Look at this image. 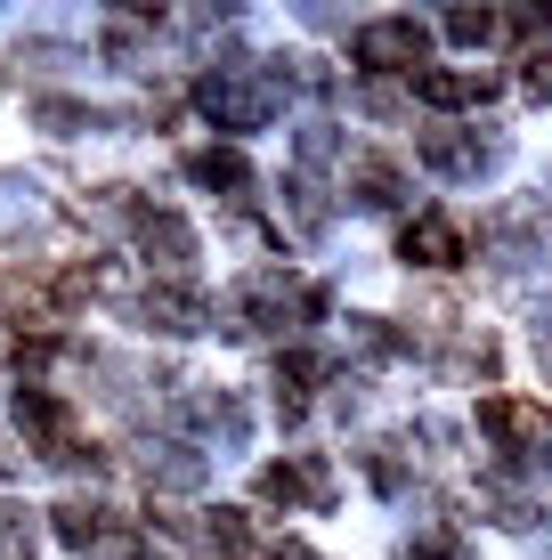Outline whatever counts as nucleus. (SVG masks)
Segmentation results:
<instances>
[{"mask_svg":"<svg viewBox=\"0 0 552 560\" xmlns=\"http://www.w3.org/2000/svg\"><path fill=\"white\" fill-rule=\"evenodd\" d=\"M260 495H269V504H333V479H326V463L317 455H284V463H269V471H260Z\"/></svg>","mask_w":552,"mask_h":560,"instance_id":"nucleus-3","label":"nucleus"},{"mask_svg":"<svg viewBox=\"0 0 552 560\" xmlns=\"http://www.w3.org/2000/svg\"><path fill=\"white\" fill-rule=\"evenodd\" d=\"M196 98H203V114H212L220 130H260L277 114V73L269 66H212Z\"/></svg>","mask_w":552,"mask_h":560,"instance_id":"nucleus-1","label":"nucleus"},{"mask_svg":"<svg viewBox=\"0 0 552 560\" xmlns=\"http://www.w3.org/2000/svg\"><path fill=\"white\" fill-rule=\"evenodd\" d=\"M317 382H326V358H317V350H293V358H277V407H284V415H301V407H309V390H317Z\"/></svg>","mask_w":552,"mask_h":560,"instance_id":"nucleus-9","label":"nucleus"},{"mask_svg":"<svg viewBox=\"0 0 552 560\" xmlns=\"http://www.w3.org/2000/svg\"><path fill=\"white\" fill-rule=\"evenodd\" d=\"M350 57H357L366 73H423V57H431V33L414 25V16H374V25H357Z\"/></svg>","mask_w":552,"mask_h":560,"instance_id":"nucleus-2","label":"nucleus"},{"mask_svg":"<svg viewBox=\"0 0 552 560\" xmlns=\"http://www.w3.org/2000/svg\"><path fill=\"white\" fill-rule=\"evenodd\" d=\"M447 33H455V42H496L504 16H496V9H455V16H447Z\"/></svg>","mask_w":552,"mask_h":560,"instance_id":"nucleus-13","label":"nucleus"},{"mask_svg":"<svg viewBox=\"0 0 552 560\" xmlns=\"http://www.w3.org/2000/svg\"><path fill=\"white\" fill-rule=\"evenodd\" d=\"M398 253H407L414 268H463V228H455L447 211H423V220L398 236Z\"/></svg>","mask_w":552,"mask_h":560,"instance_id":"nucleus-5","label":"nucleus"},{"mask_svg":"<svg viewBox=\"0 0 552 560\" xmlns=\"http://www.w3.org/2000/svg\"><path fill=\"white\" fill-rule=\"evenodd\" d=\"M423 163H431V171H447V179H471V171H488V163H496V147L455 139V130H431V139H423Z\"/></svg>","mask_w":552,"mask_h":560,"instance_id":"nucleus-8","label":"nucleus"},{"mask_svg":"<svg viewBox=\"0 0 552 560\" xmlns=\"http://www.w3.org/2000/svg\"><path fill=\"white\" fill-rule=\"evenodd\" d=\"M528 90H537V98H552V49L528 57Z\"/></svg>","mask_w":552,"mask_h":560,"instance_id":"nucleus-14","label":"nucleus"},{"mask_svg":"<svg viewBox=\"0 0 552 560\" xmlns=\"http://www.w3.org/2000/svg\"><path fill=\"white\" fill-rule=\"evenodd\" d=\"M130 228H139V253L155 260L163 277H179V268L196 260V236H187V220H179V211H139Z\"/></svg>","mask_w":552,"mask_h":560,"instance_id":"nucleus-4","label":"nucleus"},{"mask_svg":"<svg viewBox=\"0 0 552 560\" xmlns=\"http://www.w3.org/2000/svg\"><path fill=\"white\" fill-rule=\"evenodd\" d=\"M187 179L212 187V196H244V187H252V171H244L236 147H196V154H187Z\"/></svg>","mask_w":552,"mask_h":560,"instance_id":"nucleus-7","label":"nucleus"},{"mask_svg":"<svg viewBox=\"0 0 552 560\" xmlns=\"http://www.w3.org/2000/svg\"><path fill=\"white\" fill-rule=\"evenodd\" d=\"M139 317L146 325H155V334H196V325H203V293H187V284H155V293H146L139 301Z\"/></svg>","mask_w":552,"mask_h":560,"instance_id":"nucleus-6","label":"nucleus"},{"mask_svg":"<svg viewBox=\"0 0 552 560\" xmlns=\"http://www.w3.org/2000/svg\"><path fill=\"white\" fill-rule=\"evenodd\" d=\"M414 90H423V98L431 106H480L488 98V90H496V73H414Z\"/></svg>","mask_w":552,"mask_h":560,"instance_id":"nucleus-10","label":"nucleus"},{"mask_svg":"<svg viewBox=\"0 0 552 560\" xmlns=\"http://www.w3.org/2000/svg\"><path fill=\"white\" fill-rule=\"evenodd\" d=\"M357 203L390 211V203H398V163H383V154H357Z\"/></svg>","mask_w":552,"mask_h":560,"instance_id":"nucleus-11","label":"nucleus"},{"mask_svg":"<svg viewBox=\"0 0 552 560\" xmlns=\"http://www.w3.org/2000/svg\"><path fill=\"white\" fill-rule=\"evenodd\" d=\"M0 560H33V512L0 504Z\"/></svg>","mask_w":552,"mask_h":560,"instance_id":"nucleus-12","label":"nucleus"}]
</instances>
